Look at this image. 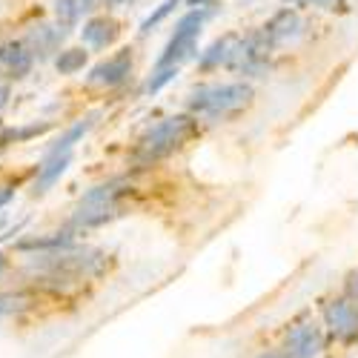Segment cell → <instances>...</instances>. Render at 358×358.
<instances>
[{
  "label": "cell",
  "instance_id": "obj_1",
  "mask_svg": "<svg viewBox=\"0 0 358 358\" xmlns=\"http://www.w3.org/2000/svg\"><path fill=\"white\" fill-rule=\"evenodd\" d=\"M201 135H203V124L195 115H189V112L166 115V117H161V121L149 124L135 138L129 155H127V164L135 172L155 169V166L166 164L169 158H175L178 152H184V149L192 141H198Z\"/></svg>",
  "mask_w": 358,
  "mask_h": 358
},
{
  "label": "cell",
  "instance_id": "obj_2",
  "mask_svg": "<svg viewBox=\"0 0 358 358\" xmlns=\"http://www.w3.org/2000/svg\"><path fill=\"white\" fill-rule=\"evenodd\" d=\"M258 89L250 80H201L184 95V112L201 124H232L252 109Z\"/></svg>",
  "mask_w": 358,
  "mask_h": 358
},
{
  "label": "cell",
  "instance_id": "obj_3",
  "mask_svg": "<svg viewBox=\"0 0 358 358\" xmlns=\"http://www.w3.org/2000/svg\"><path fill=\"white\" fill-rule=\"evenodd\" d=\"M132 195L129 178H109V181L86 189L75 206V213L69 218V229L86 232L112 224L117 215L124 213V198Z\"/></svg>",
  "mask_w": 358,
  "mask_h": 358
},
{
  "label": "cell",
  "instance_id": "obj_4",
  "mask_svg": "<svg viewBox=\"0 0 358 358\" xmlns=\"http://www.w3.org/2000/svg\"><path fill=\"white\" fill-rule=\"evenodd\" d=\"M35 266L49 273V278L57 284H80V281L101 278L109 270V255L95 247H69L61 252L41 255Z\"/></svg>",
  "mask_w": 358,
  "mask_h": 358
},
{
  "label": "cell",
  "instance_id": "obj_5",
  "mask_svg": "<svg viewBox=\"0 0 358 358\" xmlns=\"http://www.w3.org/2000/svg\"><path fill=\"white\" fill-rule=\"evenodd\" d=\"M218 15V9H187L181 17L175 20L172 26V35L164 43L161 55L155 57L152 66H181L195 61L198 52H201V35H203V26L210 23Z\"/></svg>",
  "mask_w": 358,
  "mask_h": 358
},
{
  "label": "cell",
  "instance_id": "obj_6",
  "mask_svg": "<svg viewBox=\"0 0 358 358\" xmlns=\"http://www.w3.org/2000/svg\"><path fill=\"white\" fill-rule=\"evenodd\" d=\"M275 46L270 43V38L264 35L261 26H250L247 32H241L238 49L232 55V64L227 72H232L238 80H264L270 78L273 64H275Z\"/></svg>",
  "mask_w": 358,
  "mask_h": 358
},
{
  "label": "cell",
  "instance_id": "obj_7",
  "mask_svg": "<svg viewBox=\"0 0 358 358\" xmlns=\"http://www.w3.org/2000/svg\"><path fill=\"white\" fill-rule=\"evenodd\" d=\"M318 321L327 333V341H333L344 350L358 347V304H352L350 298L327 295L318 301Z\"/></svg>",
  "mask_w": 358,
  "mask_h": 358
},
{
  "label": "cell",
  "instance_id": "obj_8",
  "mask_svg": "<svg viewBox=\"0 0 358 358\" xmlns=\"http://www.w3.org/2000/svg\"><path fill=\"white\" fill-rule=\"evenodd\" d=\"M327 344L330 341H327L324 327L313 315L295 318L281 336V350L287 358H321Z\"/></svg>",
  "mask_w": 358,
  "mask_h": 358
},
{
  "label": "cell",
  "instance_id": "obj_9",
  "mask_svg": "<svg viewBox=\"0 0 358 358\" xmlns=\"http://www.w3.org/2000/svg\"><path fill=\"white\" fill-rule=\"evenodd\" d=\"M132 72H135V49L121 46L117 52H112L109 57H103L101 64L89 69L86 83L98 86V89H121L124 83H129Z\"/></svg>",
  "mask_w": 358,
  "mask_h": 358
},
{
  "label": "cell",
  "instance_id": "obj_10",
  "mask_svg": "<svg viewBox=\"0 0 358 358\" xmlns=\"http://www.w3.org/2000/svg\"><path fill=\"white\" fill-rule=\"evenodd\" d=\"M261 29H264V35L270 38V43L275 46V52H281L287 46H295L298 41L304 38L307 20H304V15L298 12V9L281 6V9H275L270 17L261 23Z\"/></svg>",
  "mask_w": 358,
  "mask_h": 358
},
{
  "label": "cell",
  "instance_id": "obj_11",
  "mask_svg": "<svg viewBox=\"0 0 358 358\" xmlns=\"http://www.w3.org/2000/svg\"><path fill=\"white\" fill-rule=\"evenodd\" d=\"M238 41H241V32H224V35L213 38L195 57L198 75H215L221 69H229L232 55L238 49Z\"/></svg>",
  "mask_w": 358,
  "mask_h": 358
},
{
  "label": "cell",
  "instance_id": "obj_12",
  "mask_svg": "<svg viewBox=\"0 0 358 358\" xmlns=\"http://www.w3.org/2000/svg\"><path fill=\"white\" fill-rule=\"evenodd\" d=\"M78 32H80V46L92 49V52H106L117 43L124 29H121V20L112 15H92L89 20H83Z\"/></svg>",
  "mask_w": 358,
  "mask_h": 358
},
{
  "label": "cell",
  "instance_id": "obj_13",
  "mask_svg": "<svg viewBox=\"0 0 358 358\" xmlns=\"http://www.w3.org/2000/svg\"><path fill=\"white\" fill-rule=\"evenodd\" d=\"M69 32H64L57 23H35L29 32L20 38L26 43V49L35 55V61H55L57 55L64 49V41H66Z\"/></svg>",
  "mask_w": 358,
  "mask_h": 358
},
{
  "label": "cell",
  "instance_id": "obj_14",
  "mask_svg": "<svg viewBox=\"0 0 358 358\" xmlns=\"http://www.w3.org/2000/svg\"><path fill=\"white\" fill-rule=\"evenodd\" d=\"M95 6L98 0H52V15L64 32H75L83 26V20L92 17Z\"/></svg>",
  "mask_w": 358,
  "mask_h": 358
},
{
  "label": "cell",
  "instance_id": "obj_15",
  "mask_svg": "<svg viewBox=\"0 0 358 358\" xmlns=\"http://www.w3.org/2000/svg\"><path fill=\"white\" fill-rule=\"evenodd\" d=\"M32 66H35V55L26 49L23 41L0 43V69H3L9 78L20 80V78H26L29 72H32Z\"/></svg>",
  "mask_w": 358,
  "mask_h": 358
},
{
  "label": "cell",
  "instance_id": "obj_16",
  "mask_svg": "<svg viewBox=\"0 0 358 358\" xmlns=\"http://www.w3.org/2000/svg\"><path fill=\"white\" fill-rule=\"evenodd\" d=\"M75 229H57V232H46V235H32V238H23V241L15 244L17 252H61V250H69L75 247Z\"/></svg>",
  "mask_w": 358,
  "mask_h": 358
},
{
  "label": "cell",
  "instance_id": "obj_17",
  "mask_svg": "<svg viewBox=\"0 0 358 358\" xmlns=\"http://www.w3.org/2000/svg\"><path fill=\"white\" fill-rule=\"evenodd\" d=\"M95 121H98V112L95 115H86V117H80V121H75L72 127H66L64 129V135L57 138L49 149H46V155L43 158H57V155H72V149H75V143H80L89 132H92V127H95Z\"/></svg>",
  "mask_w": 358,
  "mask_h": 358
},
{
  "label": "cell",
  "instance_id": "obj_18",
  "mask_svg": "<svg viewBox=\"0 0 358 358\" xmlns=\"http://www.w3.org/2000/svg\"><path fill=\"white\" fill-rule=\"evenodd\" d=\"M69 164H72V155H57V158H43L41 161V166H38V178H35V187H32V192L35 195H43V192H49L61 178L66 175V169H69Z\"/></svg>",
  "mask_w": 358,
  "mask_h": 358
},
{
  "label": "cell",
  "instance_id": "obj_19",
  "mask_svg": "<svg viewBox=\"0 0 358 358\" xmlns=\"http://www.w3.org/2000/svg\"><path fill=\"white\" fill-rule=\"evenodd\" d=\"M86 64H89V49H86V46H64L61 55L55 57V69H57V75H66V78L83 72Z\"/></svg>",
  "mask_w": 358,
  "mask_h": 358
},
{
  "label": "cell",
  "instance_id": "obj_20",
  "mask_svg": "<svg viewBox=\"0 0 358 358\" xmlns=\"http://www.w3.org/2000/svg\"><path fill=\"white\" fill-rule=\"evenodd\" d=\"M181 75V66H152V72L146 75L143 86H141V95L143 98H152L158 92H164V89Z\"/></svg>",
  "mask_w": 358,
  "mask_h": 358
},
{
  "label": "cell",
  "instance_id": "obj_21",
  "mask_svg": "<svg viewBox=\"0 0 358 358\" xmlns=\"http://www.w3.org/2000/svg\"><path fill=\"white\" fill-rule=\"evenodd\" d=\"M184 6V0H161V3L152 9V12H149L143 20H141V29H138V32H141V38H146V35H152L155 32V29L164 23V20H169L178 9H181Z\"/></svg>",
  "mask_w": 358,
  "mask_h": 358
},
{
  "label": "cell",
  "instance_id": "obj_22",
  "mask_svg": "<svg viewBox=\"0 0 358 358\" xmlns=\"http://www.w3.org/2000/svg\"><path fill=\"white\" fill-rule=\"evenodd\" d=\"M32 304V298L26 292H0V315H12V313H20Z\"/></svg>",
  "mask_w": 358,
  "mask_h": 358
},
{
  "label": "cell",
  "instance_id": "obj_23",
  "mask_svg": "<svg viewBox=\"0 0 358 358\" xmlns=\"http://www.w3.org/2000/svg\"><path fill=\"white\" fill-rule=\"evenodd\" d=\"M341 3V0H281V6H292V9H321V12H330Z\"/></svg>",
  "mask_w": 358,
  "mask_h": 358
},
{
  "label": "cell",
  "instance_id": "obj_24",
  "mask_svg": "<svg viewBox=\"0 0 358 358\" xmlns=\"http://www.w3.org/2000/svg\"><path fill=\"white\" fill-rule=\"evenodd\" d=\"M341 295L350 298L352 304H358V266H352V270L344 273V278H341Z\"/></svg>",
  "mask_w": 358,
  "mask_h": 358
},
{
  "label": "cell",
  "instance_id": "obj_25",
  "mask_svg": "<svg viewBox=\"0 0 358 358\" xmlns=\"http://www.w3.org/2000/svg\"><path fill=\"white\" fill-rule=\"evenodd\" d=\"M187 9H221V0H184Z\"/></svg>",
  "mask_w": 358,
  "mask_h": 358
},
{
  "label": "cell",
  "instance_id": "obj_26",
  "mask_svg": "<svg viewBox=\"0 0 358 358\" xmlns=\"http://www.w3.org/2000/svg\"><path fill=\"white\" fill-rule=\"evenodd\" d=\"M255 358H287V355H284V350H281V347H273V350H261Z\"/></svg>",
  "mask_w": 358,
  "mask_h": 358
},
{
  "label": "cell",
  "instance_id": "obj_27",
  "mask_svg": "<svg viewBox=\"0 0 358 358\" xmlns=\"http://www.w3.org/2000/svg\"><path fill=\"white\" fill-rule=\"evenodd\" d=\"M9 95H12V89H9V83H0V112L6 109V103H9Z\"/></svg>",
  "mask_w": 358,
  "mask_h": 358
},
{
  "label": "cell",
  "instance_id": "obj_28",
  "mask_svg": "<svg viewBox=\"0 0 358 358\" xmlns=\"http://www.w3.org/2000/svg\"><path fill=\"white\" fill-rule=\"evenodd\" d=\"M12 198H15V189H12V187H0V210H3V206H6Z\"/></svg>",
  "mask_w": 358,
  "mask_h": 358
},
{
  "label": "cell",
  "instance_id": "obj_29",
  "mask_svg": "<svg viewBox=\"0 0 358 358\" xmlns=\"http://www.w3.org/2000/svg\"><path fill=\"white\" fill-rule=\"evenodd\" d=\"M98 3H106L109 9H121V6H132L135 0H98Z\"/></svg>",
  "mask_w": 358,
  "mask_h": 358
},
{
  "label": "cell",
  "instance_id": "obj_30",
  "mask_svg": "<svg viewBox=\"0 0 358 358\" xmlns=\"http://www.w3.org/2000/svg\"><path fill=\"white\" fill-rule=\"evenodd\" d=\"M3 270H6V255L0 252V273H3Z\"/></svg>",
  "mask_w": 358,
  "mask_h": 358
}]
</instances>
